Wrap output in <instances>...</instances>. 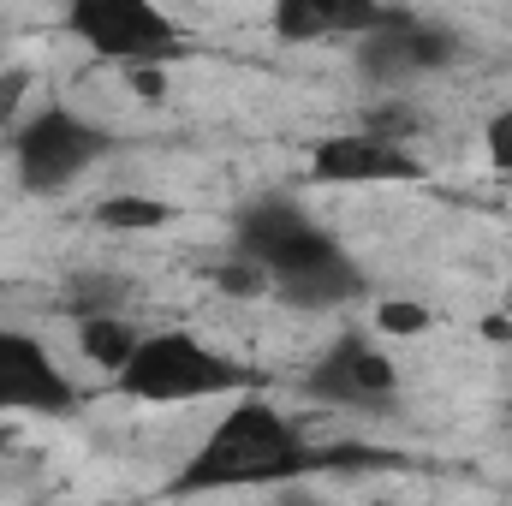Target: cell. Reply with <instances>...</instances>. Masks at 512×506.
<instances>
[{"label":"cell","mask_w":512,"mask_h":506,"mask_svg":"<svg viewBox=\"0 0 512 506\" xmlns=\"http://www.w3.org/2000/svg\"><path fill=\"white\" fill-rule=\"evenodd\" d=\"M340 465H376V453L370 447H316L292 411H280L262 393H239L215 417V429L197 441V453L179 465L167 495L197 501V495H233V489H292V483L340 471Z\"/></svg>","instance_id":"cell-1"},{"label":"cell","mask_w":512,"mask_h":506,"mask_svg":"<svg viewBox=\"0 0 512 506\" xmlns=\"http://www.w3.org/2000/svg\"><path fill=\"white\" fill-rule=\"evenodd\" d=\"M256 381L262 376L251 364L227 358L191 328H143L131 364L114 376V393L137 405H197V399H239Z\"/></svg>","instance_id":"cell-2"},{"label":"cell","mask_w":512,"mask_h":506,"mask_svg":"<svg viewBox=\"0 0 512 506\" xmlns=\"http://www.w3.org/2000/svg\"><path fill=\"white\" fill-rule=\"evenodd\" d=\"M60 30L126 78L167 72V66L191 60L185 24L173 12H161L155 0H72L60 12Z\"/></svg>","instance_id":"cell-3"},{"label":"cell","mask_w":512,"mask_h":506,"mask_svg":"<svg viewBox=\"0 0 512 506\" xmlns=\"http://www.w3.org/2000/svg\"><path fill=\"white\" fill-rule=\"evenodd\" d=\"M108 155H114V131L66 102H42L12 126V173L24 197H60Z\"/></svg>","instance_id":"cell-4"},{"label":"cell","mask_w":512,"mask_h":506,"mask_svg":"<svg viewBox=\"0 0 512 506\" xmlns=\"http://www.w3.org/2000/svg\"><path fill=\"white\" fill-rule=\"evenodd\" d=\"M304 399L352 417H387L399 411V364L387 358L376 334H334L310 364H304Z\"/></svg>","instance_id":"cell-5"},{"label":"cell","mask_w":512,"mask_h":506,"mask_svg":"<svg viewBox=\"0 0 512 506\" xmlns=\"http://www.w3.org/2000/svg\"><path fill=\"white\" fill-rule=\"evenodd\" d=\"M453 60H459V30H447V24H435L411 6H393L382 30L352 42V66L376 90H405L429 72H447Z\"/></svg>","instance_id":"cell-6"},{"label":"cell","mask_w":512,"mask_h":506,"mask_svg":"<svg viewBox=\"0 0 512 506\" xmlns=\"http://www.w3.org/2000/svg\"><path fill=\"white\" fill-rule=\"evenodd\" d=\"M364 292H370L364 262L346 251L328 227H316L304 245H292V251L268 268V298H280L286 310H310V316H322V310H346V304H358Z\"/></svg>","instance_id":"cell-7"},{"label":"cell","mask_w":512,"mask_h":506,"mask_svg":"<svg viewBox=\"0 0 512 506\" xmlns=\"http://www.w3.org/2000/svg\"><path fill=\"white\" fill-rule=\"evenodd\" d=\"M304 179L328 185V191H358V185H423L429 161L411 143H393L376 131H322L304 155Z\"/></svg>","instance_id":"cell-8"},{"label":"cell","mask_w":512,"mask_h":506,"mask_svg":"<svg viewBox=\"0 0 512 506\" xmlns=\"http://www.w3.org/2000/svg\"><path fill=\"white\" fill-rule=\"evenodd\" d=\"M84 387L48 352L42 334L0 322V417H78Z\"/></svg>","instance_id":"cell-9"},{"label":"cell","mask_w":512,"mask_h":506,"mask_svg":"<svg viewBox=\"0 0 512 506\" xmlns=\"http://www.w3.org/2000/svg\"><path fill=\"white\" fill-rule=\"evenodd\" d=\"M393 6L376 0H274L268 30L286 48H310V42H364L370 30H382Z\"/></svg>","instance_id":"cell-10"},{"label":"cell","mask_w":512,"mask_h":506,"mask_svg":"<svg viewBox=\"0 0 512 506\" xmlns=\"http://www.w3.org/2000/svg\"><path fill=\"white\" fill-rule=\"evenodd\" d=\"M316 227H322V221H316L298 197H256V203H245V209L233 215V245H227V251L256 262V268L268 274L280 256L292 251L298 239H310Z\"/></svg>","instance_id":"cell-11"},{"label":"cell","mask_w":512,"mask_h":506,"mask_svg":"<svg viewBox=\"0 0 512 506\" xmlns=\"http://www.w3.org/2000/svg\"><path fill=\"white\" fill-rule=\"evenodd\" d=\"M137 340H143V328L131 322L126 310H114V316H78V352H84V358H90L108 381L131 364Z\"/></svg>","instance_id":"cell-12"},{"label":"cell","mask_w":512,"mask_h":506,"mask_svg":"<svg viewBox=\"0 0 512 506\" xmlns=\"http://www.w3.org/2000/svg\"><path fill=\"white\" fill-rule=\"evenodd\" d=\"M90 221L102 227V233H161V227H173L179 221V209L173 203H161V197H143V191H114V197H102L96 209H90Z\"/></svg>","instance_id":"cell-13"},{"label":"cell","mask_w":512,"mask_h":506,"mask_svg":"<svg viewBox=\"0 0 512 506\" xmlns=\"http://www.w3.org/2000/svg\"><path fill=\"white\" fill-rule=\"evenodd\" d=\"M209 280H215V292H227V298H268V274H262L256 262H245V256H233V251L215 262Z\"/></svg>","instance_id":"cell-14"},{"label":"cell","mask_w":512,"mask_h":506,"mask_svg":"<svg viewBox=\"0 0 512 506\" xmlns=\"http://www.w3.org/2000/svg\"><path fill=\"white\" fill-rule=\"evenodd\" d=\"M435 316L423 310V304H411V298H387L382 310H376V334H393V340H411V334H423Z\"/></svg>","instance_id":"cell-15"},{"label":"cell","mask_w":512,"mask_h":506,"mask_svg":"<svg viewBox=\"0 0 512 506\" xmlns=\"http://www.w3.org/2000/svg\"><path fill=\"white\" fill-rule=\"evenodd\" d=\"M483 155H489L495 173H507L512 179V102L489 114V126H483Z\"/></svg>","instance_id":"cell-16"},{"label":"cell","mask_w":512,"mask_h":506,"mask_svg":"<svg viewBox=\"0 0 512 506\" xmlns=\"http://www.w3.org/2000/svg\"><path fill=\"white\" fill-rule=\"evenodd\" d=\"M24 90H30V72L24 66H6L0 72V120H12V108L24 102Z\"/></svg>","instance_id":"cell-17"},{"label":"cell","mask_w":512,"mask_h":506,"mask_svg":"<svg viewBox=\"0 0 512 506\" xmlns=\"http://www.w3.org/2000/svg\"><path fill=\"white\" fill-rule=\"evenodd\" d=\"M376 506H405V501H376Z\"/></svg>","instance_id":"cell-18"},{"label":"cell","mask_w":512,"mask_h":506,"mask_svg":"<svg viewBox=\"0 0 512 506\" xmlns=\"http://www.w3.org/2000/svg\"><path fill=\"white\" fill-rule=\"evenodd\" d=\"M286 506H298V501H286ZM304 506H310V501H304Z\"/></svg>","instance_id":"cell-19"}]
</instances>
